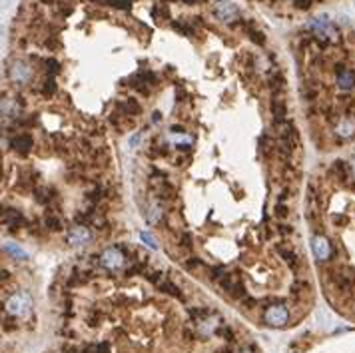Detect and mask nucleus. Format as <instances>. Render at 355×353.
Segmentation results:
<instances>
[{
	"mask_svg": "<svg viewBox=\"0 0 355 353\" xmlns=\"http://www.w3.org/2000/svg\"><path fill=\"white\" fill-rule=\"evenodd\" d=\"M32 309V299L28 293L20 291V293H14L8 301H6V311L14 318H22V316H28Z\"/></svg>",
	"mask_w": 355,
	"mask_h": 353,
	"instance_id": "1",
	"label": "nucleus"
},
{
	"mask_svg": "<svg viewBox=\"0 0 355 353\" xmlns=\"http://www.w3.org/2000/svg\"><path fill=\"white\" fill-rule=\"evenodd\" d=\"M307 28L313 30L318 38H322L323 42L325 40H337V30L333 28V24L329 22L327 16H320V18H313L307 22Z\"/></svg>",
	"mask_w": 355,
	"mask_h": 353,
	"instance_id": "2",
	"label": "nucleus"
},
{
	"mask_svg": "<svg viewBox=\"0 0 355 353\" xmlns=\"http://www.w3.org/2000/svg\"><path fill=\"white\" fill-rule=\"evenodd\" d=\"M263 320L267 325H271V327H284L288 320H290V313H288V309L284 307V305H271V307H267L265 309V316H263Z\"/></svg>",
	"mask_w": 355,
	"mask_h": 353,
	"instance_id": "3",
	"label": "nucleus"
},
{
	"mask_svg": "<svg viewBox=\"0 0 355 353\" xmlns=\"http://www.w3.org/2000/svg\"><path fill=\"white\" fill-rule=\"evenodd\" d=\"M216 16L222 20V22H231L240 16V10L233 2L229 0H218L216 2Z\"/></svg>",
	"mask_w": 355,
	"mask_h": 353,
	"instance_id": "4",
	"label": "nucleus"
},
{
	"mask_svg": "<svg viewBox=\"0 0 355 353\" xmlns=\"http://www.w3.org/2000/svg\"><path fill=\"white\" fill-rule=\"evenodd\" d=\"M30 76H32V70H30V66L26 64L24 60L14 62L12 68H10V78L14 82H18V84H26L30 80Z\"/></svg>",
	"mask_w": 355,
	"mask_h": 353,
	"instance_id": "5",
	"label": "nucleus"
},
{
	"mask_svg": "<svg viewBox=\"0 0 355 353\" xmlns=\"http://www.w3.org/2000/svg\"><path fill=\"white\" fill-rule=\"evenodd\" d=\"M280 138H282V146H286V148H293L295 146V140H297V132H295V126L291 124V122H284L282 126H280Z\"/></svg>",
	"mask_w": 355,
	"mask_h": 353,
	"instance_id": "6",
	"label": "nucleus"
},
{
	"mask_svg": "<svg viewBox=\"0 0 355 353\" xmlns=\"http://www.w3.org/2000/svg\"><path fill=\"white\" fill-rule=\"evenodd\" d=\"M68 242H70L72 246H76V248H82L84 244H88V242H90V231H88V227H84V225L72 227Z\"/></svg>",
	"mask_w": 355,
	"mask_h": 353,
	"instance_id": "7",
	"label": "nucleus"
},
{
	"mask_svg": "<svg viewBox=\"0 0 355 353\" xmlns=\"http://www.w3.org/2000/svg\"><path fill=\"white\" fill-rule=\"evenodd\" d=\"M311 246H313V254L315 257L323 261V259H327V257L331 256V246H329V242L322 238V236H318V238H313V242H311Z\"/></svg>",
	"mask_w": 355,
	"mask_h": 353,
	"instance_id": "8",
	"label": "nucleus"
},
{
	"mask_svg": "<svg viewBox=\"0 0 355 353\" xmlns=\"http://www.w3.org/2000/svg\"><path fill=\"white\" fill-rule=\"evenodd\" d=\"M122 261H124V257H122V254H120L118 250H106V252L102 254V265L108 267V269L120 267Z\"/></svg>",
	"mask_w": 355,
	"mask_h": 353,
	"instance_id": "9",
	"label": "nucleus"
},
{
	"mask_svg": "<svg viewBox=\"0 0 355 353\" xmlns=\"http://www.w3.org/2000/svg\"><path fill=\"white\" fill-rule=\"evenodd\" d=\"M10 148H12L14 152H18V154H28V152L32 150V138H30L28 134L18 136V138H14V140L10 142Z\"/></svg>",
	"mask_w": 355,
	"mask_h": 353,
	"instance_id": "10",
	"label": "nucleus"
},
{
	"mask_svg": "<svg viewBox=\"0 0 355 353\" xmlns=\"http://www.w3.org/2000/svg\"><path fill=\"white\" fill-rule=\"evenodd\" d=\"M335 132H337V136L339 138H351L355 134V118H343V120H339V124H337V128H335Z\"/></svg>",
	"mask_w": 355,
	"mask_h": 353,
	"instance_id": "11",
	"label": "nucleus"
},
{
	"mask_svg": "<svg viewBox=\"0 0 355 353\" xmlns=\"http://www.w3.org/2000/svg\"><path fill=\"white\" fill-rule=\"evenodd\" d=\"M337 86L341 90H351L355 86V72H351V70H339L337 72Z\"/></svg>",
	"mask_w": 355,
	"mask_h": 353,
	"instance_id": "12",
	"label": "nucleus"
},
{
	"mask_svg": "<svg viewBox=\"0 0 355 353\" xmlns=\"http://www.w3.org/2000/svg\"><path fill=\"white\" fill-rule=\"evenodd\" d=\"M216 327H218V321H216L214 316L204 321H198V335H200V337H210V335L216 331Z\"/></svg>",
	"mask_w": 355,
	"mask_h": 353,
	"instance_id": "13",
	"label": "nucleus"
},
{
	"mask_svg": "<svg viewBox=\"0 0 355 353\" xmlns=\"http://www.w3.org/2000/svg\"><path fill=\"white\" fill-rule=\"evenodd\" d=\"M4 252L8 254V256H12V257H16V259H26L28 257V254L18 246V244H14V242H4Z\"/></svg>",
	"mask_w": 355,
	"mask_h": 353,
	"instance_id": "14",
	"label": "nucleus"
},
{
	"mask_svg": "<svg viewBox=\"0 0 355 353\" xmlns=\"http://www.w3.org/2000/svg\"><path fill=\"white\" fill-rule=\"evenodd\" d=\"M2 218H4V222H8V224H10V227H18V225L24 222L22 214H20V212H16V210H12V208L4 210Z\"/></svg>",
	"mask_w": 355,
	"mask_h": 353,
	"instance_id": "15",
	"label": "nucleus"
},
{
	"mask_svg": "<svg viewBox=\"0 0 355 353\" xmlns=\"http://www.w3.org/2000/svg\"><path fill=\"white\" fill-rule=\"evenodd\" d=\"M44 224L48 225V229H52V231H54V229H62V222H60V218H58L54 212H50V210L44 214Z\"/></svg>",
	"mask_w": 355,
	"mask_h": 353,
	"instance_id": "16",
	"label": "nucleus"
},
{
	"mask_svg": "<svg viewBox=\"0 0 355 353\" xmlns=\"http://www.w3.org/2000/svg\"><path fill=\"white\" fill-rule=\"evenodd\" d=\"M227 293L233 297V299H240V301H244L248 295H246V289H244V284L242 282H233L231 284V288L227 289Z\"/></svg>",
	"mask_w": 355,
	"mask_h": 353,
	"instance_id": "17",
	"label": "nucleus"
},
{
	"mask_svg": "<svg viewBox=\"0 0 355 353\" xmlns=\"http://www.w3.org/2000/svg\"><path fill=\"white\" fill-rule=\"evenodd\" d=\"M278 252H280V256L284 257V261H286V263H288L290 267H293V269L297 267V257H295V254H293V252H290V250H286V248H280Z\"/></svg>",
	"mask_w": 355,
	"mask_h": 353,
	"instance_id": "18",
	"label": "nucleus"
},
{
	"mask_svg": "<svg viewBox=\"0 0 355 353\" xmlns=\"http://www.w3.org/2000/svg\"><path fill=\"white\" fill-rule=\"evenodd\" d=\"M160 289H162V291H164V293H168V295H172V297H178V299L182 297V291H180V289L176 288V286H174L172 282H162V284H160Z\"/></svg>",
	"mask_w": 355,
	"mask_h": 353,
	"instance_id": "19",
	"label": "nucleus"
},
{
	"mask_svg": "<svg viewBox=\"0 0 355 353\" xmlns=\"http://www.w3.org/2000/svg\"><path fill=\"white\" fill-rule=\"evenodd\" d=\"M124 112H128V114H140V104L134 100V98H130V100H126L122 106H120Z\"/></svg>",
	"mask_w": 355,
	"mask_h": 353,
	"instance_id": "20",
	"label": "nucleus"
},
{
	"mask_svg": "<svg viewBox=\"0 0 355 353\" xmlns=\"http://www.w3.org/2000/svg\"><path fill=\"white\" fill-rule=\"evenodd\" d=\"M34 198H36V202H40V204H48L50 198H52V192H46V188H36Z\"/></svg>",
	"mask_w": 355,
	"mask_h": 353,
	"instance_id": "21",
	"label": "nucleus"
},
{
	"mask_svg": "<svg viewBox=\"0 0 355 353\" xmlns=\"http://www.w3.org/2000/svg\"><path fill=\"white\" fill-rule=\"evenodd\" d=\"M160 218H162L160 208H158L156 204H150V210H148V222H150V224H156Z\"/></svg>",
	"mask_w": 355,
	"mask_h": 353,
	"instance_id": "22",
	"label": "nucleus"
},
{
	"mask_svg": "<svg viewBox=\"0 0 355 353\" xmlns=\"http://www.w3.org/2000/svg\"><path fill=\"white\" fill-rule=\"evenodd\" d=\"M102 2H106L114 8H122V10H130V6H132V0H102Z\"/></svg>",
	"mask_w": 355,
	"mask_h": 353,
	"instance_id": "23",
	"label": "nucleus"
},
{
	"mask_svg": "<svg viewBox=\"0 0 355 353\" xmlns=\"http://www.w3.org/2000/svg\"><path fill=\"white\" fill-rule=\"evenodd\" d=\"M305 291H309L307 282H295V284L291 286V293H295V295H303Z\"/></svg>",
	"mask_w": 355,
	"mask_h": 353,
	"instance_id": "24",
	"label": "nucleus"
},
{
	"mask_svg": "<svg viewBox=\"0 0 355 353\" xmlns=\"http://www.w3.org/2000/svg\"><path fill=\"white\" fill-rule=\"evenodd\" d=\"M42 92L46 94V96H52L54 92H56V82L50 78V80H46L44 82V86H42Z\"/></svg>",
	"mask_w": 355,
	"mask_h": 353,
	"instance_id": "25",
	"label": "nucleus"
},
{
	"mask_svg": "<svg viewBox=\"0 0 355 353\" xmlns=\"http://www.w3.org/2000/svg\"><path fill=\"white\" fill-rule=\"evenodd\" d=\"M210 278L216 280V282H222V280L226 278V271H224L220 265H218V267H212V269H210Z\"/></svg>",
	"mask_w": 355,
	"mask_h": 353,
	"instance_id": "26",
	"label": "nucleus"
},
{
	"mask_svg": "<svg viewBox=\"0 0 355 353\" xmlns=\"http://www.w3.org/2000/svg\"><path fill=\"white\" fill-rule=\"evenodd\" d=\"M140 238H142V242H144V244H148L152 250H158V242H156L152 236H148L146 231H142V233H140Z\"/></svg>",
	"mask_w": 355,
	"mask_h": 353,
	"instance_id": "27",
	"label": "nucleus"
},
{
	"mask_svg": "<svg viewBox=\"0 0 355 353\" xmlns=\"http://www.w3.org/2000/svg\"><path fill=\"white\" fill-rule=\"evenodd\" d=\"M58 68H60V64H58L56 60H52V58H50V60H46V70H48V74H50V76H54V74L58 72Z\"/></svg>",
	"mask_w": 355,
	"mask_h": 353,
	"instance_id": "28",
	"label": "nucleus"
},
{
	"mask_svg": "<svg viewBox=\"0 0 355 353\" xmlns=\"http://www.w3.org/2000/svg\"><path fill=\"white\" fill-rule=\"evenodd\" d=\"M172 142L176 144H192V136L184 134V136H172Z\"/></svg>",
	"mask_w": 355,
	"mask_h": 353,
	"instance_id": "29",
	"label": "nucleus"
},
{
	"mask_svg": "<svg viewBox=\"0 0 355 353\" xmlns=\"http://www.w3.org/2000/svg\"><path fill=\"white\" fill-rule=\"evenodd\" d=\"M250 38H252V42H256V44H263L265 42V36L261 32H256V30H250Z\"/></svg>",
	"mask_w": 355,
	"mask_h": 353,
	"instance_id": "30",
	"label": "nucleus"
},
{
	"mask_svg": "<svg viewBox=\"0 0 355 353\" xmlns=\"http://www.w3.org/2000/svg\"><path fill=\"white\" fill-rule=\"evenodd\" d=\"M180 244H182L186 250H192V244H194V242H192V236H190V233H182Z\"/></svg>",
	"mask_w": 355,
	"mask_h": 353,
	"instance_id": "31",
	"label": "nucleus"
},
{
	"mask_svg": "<svg viewBox=\"0 0 355 353\" xmlns=\"http://www.w3.org/2000/svg\"><path fill=\"white\" fill-rule=\"evenodd\" d=\"M184 265H186L188 269H195V267H202V261H200L198 257H192V259H186Z\"/></svg>",
	"mask_w": 355,
	"mask_h": 353,
	"instance_id": "32",
	"label": "nucleus"
},
{
	"mask_svg": "<svg viewBox=\"0 0 355 353\" xmlns=\"http://www.w3.org/2000/svg\"><path fill=\"white\" fill-rule=\"evenodd\" d=\"M218 335L226 337L227 341H231V339H233V333H231V329H229V327H220V329H218Z\"/></svg>",
	"mask_w": 355,
	"mask_h": 353,
	"instance_id": "33",
	"label": "nucleus"
},
{
	"mask_svg": "<svg viewBox=\"0 0 355 353\" xmlns=\"http://www.w3.org/2000/svg\"><path fill=\"white\" fill-rule=\"evenodd\" d=\"M102 190H100V188H96V190H92V192L88 193V200H90V202H92V204H96L98 200H100V198H102Z\"/></svg>",
	"mask_w": 355,
	"mask_h": 353,
	"instance_id": "34",
	"label": "nucleus"
},
{
	"mask_svg": "<svg viewBox=\"0 0 355 353\" xmlns=\"http://www.w3.org/2000/svg\"><path fill=\"white\" fill-rule=\"evenodd\" d=\"M293 4H295L297 8H301V10H305V8L311 6V0H293Z\"/></svg>",
	"mask_w": 355,
	"mask_h": 353,
	"instance_id": "35",
	"label": "nucleus"
},
{
	"mask_svg": "<svg viewBox=\"0 0 355 353\" xmlns=\"http://www.w3.org/2000/svg\"><path fill=\"white\" fill-rule=\"evenodd\" d=\"M275 214H278V216H282V218H286V216H288V208H286L284 204H280V206L275 208Z\"/></svg>",
	"mask_w": 355,
	"mask_h": 353,
	"instance_id": "36",
	"label": "nucleus"
},
{
	"mask_svg": "<svg viewBox=\"0 0 355 353\" xmlns=\"http://www.w3.org/2000/svg\"><path fill=\"white\" fill-rule=\"evenodd\" d=\"M138 144H140V134H134L132 140H130V146L134 148V146H138Z\"/></svg>",
	"mask_w": 355,
	"mask_h": 353,
	"instance_id": "37",
	"label": "nucleus"
},
{
	"mask_svg": "<svg viewBox=\"0 0 355 353\" xmlns=\"http://www.w3.org/2000/svg\"><path fill=\"white\" fill-rule=\"evenodd\" d=\"M244 305H246V307H254V305H256V299H254V297H246V299H244Z\"/></svg>",
	"mask_w": 355,
	"mask_h": 353,
	"instance_id": "38",
	"label": "nucleus"
},
{
	"mask_svg": "<svg viewBox=\"0 0 355 353\" xmlns=\"http://www.w3.org/2000/svg\"><path fill=\"white\" fill-rule=\"evenodd\" d=\"M280 231H282V233H291L293 229H291L290 225H280Z\"/></svg>",
	"mask_w": 355,
	"mask_h": 353,
	"instance_id": "39",
	"label": "nucleus"
},
{
	"mask_svg": "<svg viewBox=\"0 0 355 353\" xmlns=\"http://www.w3.org/2000/svg\"><path fill=\"white\" fill-rule=\"evenodd\" d=\"M216 353H233V351H231V347H222V349H218Z\"/></svg>",
	"mask_w": 355,
	"mask_h": 353,
	"instance_id": "40",
	"label": "nucleus"
},
{
	"mask_svg": "<svg viewBox=\"0 0 355 353\" xmlns=\"http://www.w3.org/2000/svg\"><path fill=\"white\" fill-rule=\"evenodd\" d=\"M238 353H254V349H252V347H242Z\"/></svg>",
	"mask_w": 355,
	"mask_h": 353,
	"instance_id": "41",
	"label": "nucleus"
},
{
	"mask_svg": "<svg viewBox=\"0 0 355 353\" xmlns=\"http://www.w3.org/2000/svg\"><path fill=\"white\" fill-rule=\"evenodd\" d=\"M186 4H195V2H200V0H184Z\"/></svg>",
	"mask_w": 355,
	"mask_h": 353,
	"instance_id": "42",
	"label": "nucleus"
},
{
	"mask_svg": "<svg viewBox=\"0 0 355 353\" xmlns=\"http://www.w3.org/2000/svg\"><path fill=\"white\" fill-rule=\"evenodd\" d=\"M44 2H46V4H52V0H44Z\"/></svg>",
	"mask_w": 355,
	"mask_h": 353,
	"instance_id": "43",
	"label": "nucleus"
}]
</instances>
